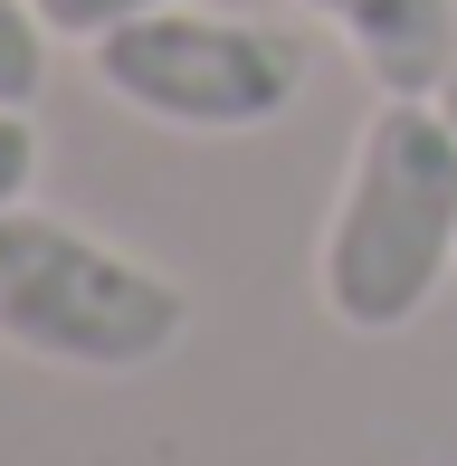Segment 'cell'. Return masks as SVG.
I'll use <instances>...</instances> for the list:
<instances>
[{"instance_id": "obj_4", "label": "cell", "mask_w": 457, "mask_h": 466, "mask_svg": "<svg viewBox=\"0 0 457 466\" xmlns=\"http://www.w3.org/2000/svg\"><path fill=\"white\" fill-rule=\"evenodd\" d=\"M371 67L381 96H439L457 67V0H305Z\"/></svg>"}, {"instance_id": "obj_7", "label": "cell", "mask_w": 457, "mask_h": 466, "mask_svg": "<svg viewBox=\"0 0 457 466\" xmlns=\"http://www.w3.org/2000/svg\"><path fill=\"white\" fill-rule=\"evenodd\" d=\"M38 181V124L19 115V105H0V209H19Z\"/></svg>"}, {"instance_id": "obj_3", "label": "cell", "mask_w": 457, "mask_h": 466, "mask_svg": "<svg viewBox=\"0 0 457 466\" xmlns=\"http://www.w3.org/2000/svg\"><path fill=\"white\" fill-rule=\"evenodd\" d=\"M115 105L181 134H258L305 96V48L267 19H210V10H143L124 29L86 38Z\"/></svg>"}, {"instance_id": "obj_5", "label": "cell", "mask_w": 457, "mask_h": 466, "mask_svg": "<svg viewBox=\"0 0 457 466\" xmlns=\"http://www.w3.org/2000/svg\"><path fill=\"white\" fill-rule=\"evenodd\" d=\"M38 86H48V19L38 0H0V105L29 115Z\"/></svg>"}, {"instance_id": "obj_2", "label": "cell", "mask_w": 457, "mask_h": 466, "mask_svg": "<svg viewBox=\"0 0 457 466\" xmlns=\"http://www.w3.org/2000/svg\"><path fill=\"white\" fill-rule=\"evenodd\" d=\"M191 333V295L57 209H0V343L57 371H143Z\"/></svg>"}, {"instance_id": "obj_8", "label": "cell", "mask_w": 457, "mask_h": 466, "mask_svg": "<svg viewBox=\"0 0 457 466\" xmlns=\"http://www.w3.org/2000/svg\"><path fill=\"white\" fill-rule=\"evenodd\" d=\"M439 105H448V124H457V67H448V86H439Z\"/></svg>"}, {"instance_id": "obj_1", "label": "cell", "mask_w": 457, "mask_h": 466, "mask_svg": "<svg viewBox=\"0 0 457 466\" xmlns=\"http://www.w3.org/2000/svg\"><path fill=\"white\" fill-rule=\"evenodd\" d=\"M457 267V124L439 96H391L352 143L343 200L324 219L315 286L352 333H401Z\"/></svg>"}, {"instance_id": "obj_6", "label": "cell", "mask_w": 457, "mask_h": 466, "mask_svg": "<svg viewBox=\"0 0 457 466\" xmlns=\"http://www.w3.org/2000/svg\"><path fill=\"white\" fill-rule=\"evenodd\" d=\"M143 10H181V0H38L48 38H106L124 19H143Z\"/></svg>"}]
</instances>
